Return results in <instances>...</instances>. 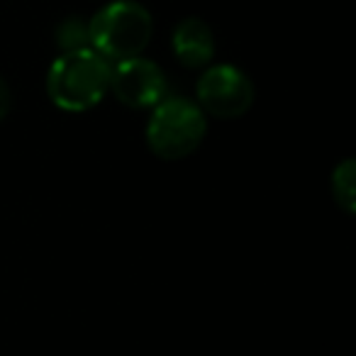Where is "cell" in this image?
<instances>
[{"mask_svg":"<svg viewBox=\"0 0 356 356\" xmlns=\"http://www.w3.org/2000/svg\"><path fill=\"white\" fill-rule=\"evenodd\" d=\"M110 90V61L95 49L61 51L47 74V95L64 113L93 110Z\"/></svg>","mask_w":356,"mask_h":356,"instance_id":"1","label":"cell"},{"mask_svg":"<svg viewBox=\"0 0 356 356\" xmlns=\"http://www.w3.org/2000/svg\"><path fill=\"white\" fill-rule=\"evenodd\" d=\"M154 35L152 13L137 0H113L88 22L90 49L108 61L139 56Z\"/></svg>","mask_w":356,"mask_h":356,"instance_id":"2","label":"cell"},{"mask_svg":"<svg viewBox=\"0 0 356 356\" xmlns=\"http://www.w3.org/2000/svg\"><path fill=\"white\" fill-rule=\"evenodd\" d=\"M208 118L188 98H163L152 108L147 122V144L163 161L186 159L203 144Z\"/></svg>","mask_w":356,"mask_h":356,"instance_id":"3","label":"cell"},{"mask_svg":"<svg viewBox=\"0 0 356 356\" xmlns=\"http://www.w3.org/2000/svg\"><path fill=\"white\" fill-rule=\"evenodd\" d=\"M198 105L205 115L218 120H237L247 115L257 98L254 83L242 69L232 64H218L203 71L198 86Z\"/></svg>","mask_w":356,"mask_h":356,"instance_id":"4","label":"cell"},{"mask_svg":"<svg viewBox=\"0 0 356 356\" xmlns=\"http://www.w3.org/2000/svg\"><path fill=\"white\" fill-rule=\"evenodd\" d=\"M110 90L132 110H149L166 98V76L142 54L110 64Z\"/></svg>","mask_w":356,"mask_h":356,"instance_id":"5","label":"cell"},{"mask_svg":"<svg viewBox=\"0 0 356 356\" xmlns=\"http://www.w3.org/2000/svg\"><path fill=\"white\" fill-rule=\"evenodd\" d=\"M173 54L186 69H203L215 56V35L200 17H186L176 25L171 37Z\"/></svg>","mask_w":356,"mask_h":356,"instance_id":"6","label":"cell"},{"mask_svg":"<svg viewBox=\"0 0 356 356\" xmlns=\"http://www.w3.org/2000/svg\"><path fill=\"white\" fill-rule=\"evenodd\" d=\"M332 198H334L337 208L344 210L346 215L356 213V161L354 159H344L341 163H337V168L332 171Z\"/></svg>","mask_w":356,"mask_h":356,"instance_id":"7","label":"cell"},{"mask_svg":"<svg viewBox=\"0 0 356 356\" xmlns=\"http://www.w3.org/2000/svg\"><path fill=\"white\" fill-rule=\"evenodd\" d=\"M56 44L61 51H76L90 47L88 42V22L81 17H66L59 27H56Z\"/></svg>","mask_w":356,"mask_h":356,"instance_id":"8","label":"cell"},{"mask_svg":"<svg viewBox=\"0 0 356 356\" xmlns=\"http://www.w3.org/2000/svg\"><path fill=\"white\" fill-rule=\"evenodd\" d=\"M10 88H8V83L3 79H0V120H6V115L10 113Z\"/></svg>","mask_w":356,"mask_h":356,"instance_id":"9","label":"cell"}]
</instances>
